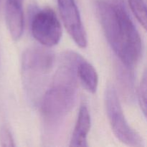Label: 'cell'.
I'll list each match as a JSON object with an SVG mask.
<instances>
[{"label": "cell", "mask_w": 147, "mask_h": 147, "mask_svg": "<svg viewBox=\"0 0 147 147\" xmlns=\"http://www.w3.org/2000/svg\"><path fill=\"white\" fill-rule=\"evenodd\" d=\"M104 103L109 123L115 136L128 146H143V139L126 121L117 92L111 85H109L106 89Z\"/></svg>", "instance_id": "cell-4"}, {"label": "cell", "mask_w": 147, "mask_h": 147, "mask_svg": "<svg viewBox=\"0 0 147 147\" xmlns=\"http://www.w3.org/2000/svg\"><path fill=\"white\" fill-rule=\"evenodd\" d=\"M76 76L78 80L87 91L95 93L98 84V76L96 69L81 55L76 63Z\"/></svg>", "instance_id": "cell-9"}, {"label": "cell", "mask_w": 147, "mask_h": 147, "mask_svg": "<svg viewBox=\"0 0 147 147\" xmlns=\"http://www.w3.org/2000/svg\"><path fill=\"white\" fill-rule=\"evenodd\" d=\"M80 55L65 52L50 88L42 96L41 116L46 130L60 127L76 103L77 76L76 63Z\"/></svg>", "instance_id": "cell-2"}, {"label": "cell", "mask_w": 147, "mask_h": 147, "mask_svg": "<svg viewBox=\"0 0 147 147\" xmlns=\"http://www.w3.org/2000/svg\"><path fill=\"white\" fill-rule=\"evenodd\" d=\"M132 12L142 27L146 28V6L144 0H128Z\"/></svg>", "instance_id": "cell-10"}, {"label": "cell", "mask_w": 147, "mask_h": 147, "mask_svg": "<svg viewBox=\"0 0 147 147\" xmlns=\"http://www.w3.org/2000/svg\"><path fill=\"white\" fill-rule=\"evenodd\" d=\"M91 119L87 106L81 105L73 135L70 142V146H88L87 136L90 129Z\"/></svg>", "instance_id": "cell-8"}, {"label": "cell", "mask_w": 147, "mask_h": 147, "mask_svg": "<svg viewBox=\"0 0 147 147\" xmlns=\"http://www.w3.org/2000/svg\"><path fill=\"white\" fill-rule=\"evenodd\" d=\"M63 24L75 42L81 48L87 46V35L75 0H57Z\"/></svg>", "instance_id": "cell-6"}, {"label": "cell", "mask_w": 147, "mask_h": 147, "mask_svg": "<svg viewBox=\"0 0 147 147\" xmlns=\"http://www.w3.org/2000/svg\"><path fill=\"white\" fill-rule=\"evenodd\" d=\"M34 38L45 47L56 45L62 37V27L55 12L46 7L33 14L30 24Z\"/></svg>", "instance_id": "cell-5"}, {"label": "cell", "mask_w": 147, "mask_h": 147, "mask_svg": "<svg viewBox=\"0 0 147 147\" xmlns=\"http://www.w3.org/2000/svg\"><path fill=\"white\" fill-rule=\"evenodd\" d=\"M139 102L144 116L146 115V73L144 72L138 91Z\"/></svg>", "instance_id": "cell-11"}, {"label": "cell", "mask_w": 147, "mask_h": 147, "mask_svg": "<svg viewBox=\"0 0 147 147\" xmlns=\"http://www.w3.org/2000/svg\"><path fill=\"white\" fill-rule=\"evenodd\" d=\"M96 11L109 45L122 64L131 69L142 57L143 45L123 0H98Z\"/></svg>", "instance_id": "cell-1"}, {"label": "cell", "mask_w": 147, "mask_h": 147, "mask_svg": "<svg viewBox=\"0 0 147 147\" xmlns=\"http://www.w3.org/2000/svg\"><path fill=\"white\" fill-rule=\"evenodd\" d=\"M54 63V53L44 47H32L23 53L22 57L23 84L33 102L40 97Z\"/></svg>", "instance_id": "cell-3"}, {"label": "cell", "mask_w": 147, "mask_h": 147, "mask_svg": "<svg viewBox=\"0 0 147 147\" xmlns=\"http://www.w3.org/2000/svg\"><path fill=\"white\" fill-rule=\"evenodd\" d=\"M0 145L1 146H14V139L8 129L3 127L0 130Z\"/></svg>", "instance_id": "cell-12"}, {"label": "cell", "mask_w": 147, "mask_h": 147, "mask_svg": "<svg viewBox=\"0 0 147 147\" xmlns=\"http://www.w3.org/2000/svg\"><path fill=\"white\" fill-rule=\"evenodd\" d=\"M24 0H6L5 17L7 27L13 40L21 37L24 30Z\"/></svg>", "instance_id": "cell-7"}]
</instances>
